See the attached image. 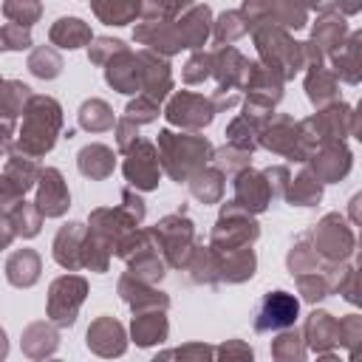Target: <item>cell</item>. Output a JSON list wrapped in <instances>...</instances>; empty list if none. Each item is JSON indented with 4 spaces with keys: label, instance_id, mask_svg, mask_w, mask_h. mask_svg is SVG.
Segmentation results:
<instances>
[{
    "label": "cell",
    "instance_id": "44dd1931",
    "mask_svg": "<svg viewBox=\"0 0 362 362\" xmlns=\"http://www.w3.org/2000/svg\"><path fill=\"white\" fill-rule=\"evenodd\" d=\"M124 328L113 317H99L88 328V348L99 356H119L124 354Z\"/></svg>",
    "mask_w": 362,
    "mask_h": 362
},
{
    "label": "cell",
    "instance_id": "74e56055",
    "mask_svg": "<svg viewBox=\"0 0 362 362\" xmlns=\"http://www.w3.org/2000/svg\"><path fill=\"white\" fill-rule=\"evenodd\" d=\"M3 218L11 223V229H14L17 238H34L40 232V226H42V215H40L37 204H28L25 198L11 212H6Z\"/></svg>",
    "mask_w": 362,
    "mask_h": 362
},
{
    "label": "cell",
    "instance_id": "52a82bcc",
    "mask_svg": "<svg viewBox=\"0 0 362 362\" xmlns=\"http://www.w3.org/2000/svg\"><path fill=\"white\" fill-rule=\"evenodd\" d=\"M88 283L79 274H62L48 288V320L59 328H71L85 303Z\"/></svg>",
    "mask_w": 362,
    "mask_h": 362
},
{
    "label": "cell",
    "instance_id": "681fc988",
    "mask_svg": "<svg viewBox=\"0 0 362 362\" xmlns=\"http://www.w3.org/2000/svg\"><path fill=\"white\" fill-rule=\"evenodd\" d=\"M122 48H127L122 40H110V37H99V40H93V45H90V51H88V59L93 62V65H105L116 51H122Z\"/></svg>",
    "mask_w": 362,
    "mask_h": 362
},
{
    "label": "cell",
    "instance_id": "f907efd6",
    "mask_svg": "<svg viewBox=\"0 0 362 362\" xmlns=\"http://www.w3.org/2000/svg\"><path fill=\"white\" fill-rule=\"evenodd\" d=\"M362 337V320L356 314H348L345 320H339V345H348V351H356V342Z\"/></svg>",
    "mask_w": 362,
    "mask_h": 362
},
{
    "label": "cell",
    "instance_id": "5bb4252c",
    "mask_svg": "<svg viewBox=\"0 0 362 362\" xmlns=\"http://www.w3.org/2000/svg\"><path fill=\"white\" fill-rule=\"evenodd\" d=\"M37 209L42 218H59L68 212L71 206V192H68V184L62 178V173L57 167H45L40 170V178H37Z\"/></svg>",
    "mask_w": 362,
    "mask_h": 362
},
{
    "label": "cell",
    "instance_id": "d590c367",
    "mask_svg": "<svg viewBox=\"0 0 362 362\" xmlns=\"http://www.w3.org/2000/svg\"><path fill=\"white\" fill-rule=\"evenodd\" d=\"M59 345V337L57 331L48 325V322H31L25 331H23V351L34 359L40 356H51Z\"/></svg>",
    "mask_w": 362,
    "mask_h": 362
},
{
    "label": "cell",
    "instance_id": "f5cc1de1",
    "mask_svg": "<svg viewBox=\"0 0 362 362\" xmlns=\"http://www.w3.org/2000/svg\"><path fill=\"white\" fill-rule=\"evenodd\" d=\"M263 175H266V181H269V189H272V195L274 198H283L286 195V187H288V170L286 167H269V170H263Z\"/></svg>",
    "mask_w": 362,
    "mask_h": 362
},
{
    "label": "cell",
    "instance_id": "60d3db41",
    "mask_svg": "<svg viewBox=\"0 0 362 362\" xmlns=\"http://www.w3.org/2000/svg\"><path fill=\"white\" fill-rule=\"evenodd\" d=\"M28 71L40 79H57L59 71H62V57L57 54V48L51 45H40L31 51L28 57Z\"/></svg>",
    "mask_w": 362,
    "mask_h": 362
},
{
    "label": "cell",
    "instance_id": "8992f818",
    "mask_svg": "<svg viewBox=\"0 0 362 362\" xmlns=\"http://www.w3.org/2000/svg\"><path fill=\"white\" fill-rule=\"evenodd\" d=\"M308 240H311V246L320 252V257L328 260V263H345V260L351 257L354 246H356L354 229H351V226L342 221V215H337V212L325 215V218L308 232Z\"/></svg>",
    "mask_w": 362,
    "mask_h": 362
},
{
    "label": "cell",
    "instance_id": "7c38bea8",
    "mask_svg": "<svg viewBox=\"0 0 362 362\" xmlns=\"http://www.w3.org/2000/svg\"><path fill=\"white\" fill-rule=\"evenodd\" d=\"M31 88L20 79H0V158L14 150V122L31 99Z\"/></svg>",
    "mask_w": 362,
    "mask_h": 362
},
{
    "label": "cell",
    "instance_id": "bcb514c9",
    "mask_svg": "<svg viewBox=\"0 0 362 362\" xmlns=\"http://www.w3.org/2000/svg\"><path fill=\"white\" fill-rule=\"evenodd\" d=\"M124 119H130L136 124H150L158 119V102L144 93H136V99L124 107Z\"/></svg>",
    "mask_w": 362,
    "mask_h": 362
},
{
    "label": "cell",
    "instance_id": "e0dca14e",
    "mask_svg": "<svg viewBox=\"0 0 362 362\" xmlns=\"http://www.w3.org/2000/svg\"><path fill=\"white\" fill-rule=\"evenodd\" d=\"M311 173L322 181V184H331V181H339L348 175L351 170V153L342 141H328V144H320L314 153H311Z\"/></svg>",
    "mask_w": 362,
    "mask_h": 362
},
{
    "label": "cell",
    "instance_id": "8d00e7d4",
    "mask_svg": "<svg viewBox=\"0 0 362 362\" xmlns=\"http://www.w3.org/2000/svg\"><path fill=\"white\" fill-rule=\"evenodd\" d=\"M76 116H79V127L88 130V133H105V130H110L116 124V116H113L110 105L102 102V99L82 102V107H79Z\"/></svg>",
    "mask_w": 362,
    "mask_h": 362
},
{
    "label": "cell",
    "instance_id": "277c9868",
    "mask_svg": "<svg viewBox=\"0 0 362 362\" xmlns=\"http://www.w3.org/2000/svg\"><path fill=\"white\" fill-rule=\"evenodd\" d=\"M260 235V226L255 221L252 212H246L243 206H238L235 201H226L221 206L218 223L212 229L209 246L215 252H229V249H240V246H252Z\"/></svg>",
    "mask_w": 362,
    "mask_h": 362
},
{
    "label": "cell",
    "instance_id": "1f68e13d",
    "mask_svg": "<svg viewBox=\"0 0 362 362\" xmlns=\"http://www.w3.org/2000/svg\"><path fill=\"white\" fill-rule=\"evenodd\" d=\"M348 34V25L339 14L334 11H322V17L314 23V31H311V42L322 51V54H331Z\"/></svg>",
    "mask_w": 362,
    "mask_h": 362
},
{
    "label": "cell",
    "instance_id": "ac0fdd59",
    "mask_svg": "<svg viewBox=\"0 0 362 362\" xmlns=\"http://www.w3.org/2000/svg\"><path fill=\"white\" fill-rule=\"evenodd\" d=\"M139 59H141V93L161 102L173 90V74H170L167 57L147 48V51H139Z\"/></svg>",
    "mask_w": 362,
    "mask_h": 362
},
{
    "label": "cell",
    "instance_id": "680465c9",
    "mask_svg": "<svg viewBox=\"0 0 362 362\" xmlns=\"http://www.w3.org/2000/svg\"><path fill=\"white\" fill-rule=\"evenodd\" d=\"M337 6H339V11H342V14H356V11L362 8V3H359V0H337Z\"/></svg>",
    "mask_w": 362,
    "mask_h": 362
},
{
    "label": "cell",
    "instance_id": "ba28073f",
    "mask_svg": "<svg viewBox=\"0 0 362 362\" xmlns=\"http://www.w3.org/2000/svg\"><path fill=\"white\" fill-rule=\"evenodd\" d=\"M257 144L272 150V153H277V156H286L291 161H308V150H305V144L300 139V127L286 113H272L263 122Z\"/></svg>",
    "mask_w": 362,
    "mask_h": 362
},
{
    "label": "cell",
    "instance_id": "4dcf8cb0",
    "mask_svg": "<svg viewBox=\"0 0 362 362\" xmlns=\"http://www.w3.org/2000/svg\"><path fill=\"white\" fill-rule=\"evenodd\" d=\"M337 90H339V82H337V74H334V71H325L322 65H320V68H308L305 93H308L311 105H317V107L334 105L337 96H339Z\"/></svg>",
    "mask_w": 362,
    "mask_h": 362
},
{
    "label": "cell",
    "instance_id": "4fadbf2b",
    "mask_svg": "<svg viewBox=\"0 0 362 362\" xmlns=\"http://www.w3.org/2000/svg\"><path fill=\"white\" fill-rule=\"evenodd\" d=\"M300 314V303L288 291H269L255 308V331H283L291 328Z\"/></svg>",
    "mask_w": 362,
    "mask_h": 362
},
{
    "label": "cell",
    "instance_id": "4316f807",
    "mask_svg": "<svg viewBox=\"0 0 362 362\" xmlns=\"http://www.w3.org/2000/svg\"><path fill=\"white\" fill-rule=\"evenodd\" d=\"M48 40H51V45L71 51V48L90 45L93 34H90V25H88L85 20H79V17H59V20L51 25Z\"/></svg>",
    "mask_w": 362,
    "mask_h": 362
},
{
    "label": "cell",
    "instance_id": "ab89813d",
    "mask_svg": "<svg viewBox=\"0 0 362 362\" xmlns=\"http://www.w3.org/2000/svg\"><path fill=\"white\" fill-rule=\"evenodd\" d=\"M252 31V25H249V20L243 17V11H226V14H221L218 20H215V25H212V34H215V40L221 42V45H232L235 40H240L243 34H249Z\"/></svg>",
    "mask_w": 362,
    "mask_h": 362
},
{
    "label": "cell",
    "instance_id": "3957f363",
    "mask_svg": "<svg viewBox=\"0 0 362 362\" xmlns=\"http://www.w3.org/2000/svg\"><path fill=\"white\" fill-rule=\"evenodd\" d=\"M252 40L257 45L260 62L280 71L283 79H291L297 71H303V42H294L286 28L274 23H257L252 28Z\"/></svg>",
    "mask_w": 362,
    "mask_h": 362
},
{
    "label": "cell",
    "instance_id": "ee69618b",
    "mask_svg": "<svg viewBox=\"0 0 362 362\" xmlns=\"http://www.w3.org/2000/svg\"><path fill=\"white\" fill-rule=\"evenodd\" d=\"M249 158H252V153H246L240 147H232V144H226L221 150H212V161L221 173H238V170L249 167Z\"/></svg>",
    "mask_w": 362,
    "mask_h": 362
},
{
    "label": "cell",
    "instance_id": "30bf717a",
    "mask_svg": "<svg viewBox=\"0 0 362 362\" xmlns=\"http://www.w3.org/2000/svg\"><path fill=\"white\" fill-rule=\"evenodd\" d=\"M215 105L209 96H201V93H192V90H178L173 93V99L167 102L164 107V116L170 124L181 127V130H201L212 122L215 116Z\"/></svg>",
    "mask_w": 362,
    "mask_h": 362
},
{
    "label": "cell",
    "instance_id": "db71d44e",
    "mask_svg": "<svg viewBox=\"0 0 362 362\" xmlns=\"http://www.w3.org/2000/svg\"><path fill=\"white\" fill-rule=\"evenodd\" d=\"M215 354H218V356H226V359H229V356H243V359H252V348H249V345H243L240 339H229V342H226V345H221Z\"/></svg>",
    "mask_w": 362,
    "mask_h": 362
},
{
    "label": "cell",
    "instance_id": "6f0895ef",
    "mask_svg": "<svg viewBox=\"0 0 362 362\" xmlns=\"http://www.w3.org/2000/svg\"><path fill=\"white\" fill-rule=\"evenodd\" d=\"M14 238H17V235H14L11 223H8V221H6L3 215H0V249H6V246H8L11 240H14Z\"/></svg>",
    "mask_w": 362,
    "mask_h": 362
},
{
    "label": "cell",
    "instance_id": "cb8c5ba5",
    "mask_svg": "<svg viewBox=\"0 0 362 362\" xmlns=\"http://www.w3.org/2000/svg\"><path fill=\"white\" fill-rule=\"evenodd\" d=\"M255 269H257V257L252 246L218 252V277L226 283H243L255 274Z\"/></svg>",
    "mask_w": 362,
    "mask_h": 362
},
{
    "label": "cell",
    "instance_id": "7bdbcfd3",
    "mask_svg": "<svg viewBox=\"0 0 362 362\" xmlns=\"http://www.w3.org/2000/svg\"><path fill=\"white\" fill-rule=\"evenodd\" d=\"M272 354H274V359H303L305 356V342L297 331L283 328V334L272 345Z\"/></svg>",
    "mask_w": 362,
    "mask_h": 362
},
{
    "label": "cell",
    "instance_id": "d6a6232c",
    "mask_svg": "<svg viewBox=\"0 0 362 362\" xmlns=\"http://www.w3.org/2000/svg\"><path fill=\"white\" fill-rule=\"evenodd\" d=\"M187 184L192 198H198L201 204H218L223 195V173L218 167H201L187 178Z\"/></svg>",
    "mask_w": 362,
    "mask_h": 362
},
{
    "label": "cell",
    "instance_id": "7a4b0ae2",
    "mask_svg": "<svg viewBox=\"0 0 362 362\" xmlns=\"http://www.w3.org/2000/svg\"><path fill=\"white\" fill-rule=\"evenodd\" d=\"M156 150H158L161 170L178 184L187 181L201 167H206V161H212V144L204 136H195V133L161 130L158 141H156Z\"/></svg>",
    "mask_w": 362,
    "mask_h": 362
},
{
    "label": "cell",
    "instance_id": "7402d4cb",
    "mask_svg": "<svg viewBox=\"0 0 362 362\" xmlns=\"http://www.w3.org/2000/svg\"><path fill=\"white\" fill-rule=\"evenodd\" d=\"M119 294L122 300L133 308V311H144V308H170V297L158 288H153V283H144V280H136L130 274H122L119 280Z\"/></svg>",
    "mask_w": 362,
    "mask_h": 362
},
{
    "label": "cell",
    "instance_id": "d4e9b609",
    "mask_svg": "<svg viewBox=\"0 0 362 362\" xmlns=\"http://www.w3.org/2000/svg\"><path fill=\"white\" fill-rule=\"evenodd\" d=\"M130 331H133V339L136 345L141 348H150L156 342H164L167 339V317H164V308H144V311H136L133 322H130Z\"/></svg>",
    "mask_w": 362,
    "mask_h": 362
},
{
    "label": "cell",
    "instance_id": "f35d334b",
    "mask_svg": "<svg viewBox=\"0 0 362 362\" xmlns=\"http://www.w3.org/2000/svg\"><path fill=\"white\" fill-rule=\"evenodd\" d=\"M195 0H141L139 17L144 23H173L184 8H189Z\"/></svg>",
    "mask_w": 362,
    "mask_h": 362
},
{
    "label": "cell",
    "instance_id": "f546056e",
    "mask_svg": "<svg viewBox=\"0 0 362 362\" xmlns=\"http://www.w3.org/2000/svg\"><path fill=\"white\" fill-rule=\"evenodd\" d=\"M263 122L266 119H257V116H249V113H238L226 127V144L240 147L246 153H255V147H260L257 139H260Z\"/></svg>",
    "mask_w": 362,
    "mask_h": 362
},
{
    "label": "cell",
    "instance_id": "836d02e7",
    "mask_svg": "<svg viewBox=\"0 0 362 362\" xmlns=\"http://www.w3.org/2000/svg\"><path fill=\"white\" fill-rule=\"evenodd\" d=\"M291 206L297 204V206H314V204H320V198H322V181L305 167L297 178H288V187H286V195H283Z\"/></svg>",
    "mask_w": 362,
    "mask_h": 362
},
{
    "label": "cell",
    "instance_id": "7dc6e473",
    "mask_svg": "<svg viewBox=\"0 0 362 362\" xmlns=\"http://www.w3.org/2000/svg\"><path fill=\"white\" fill-rule=\"evenodd\" d=\"M31 45V31L17 23L0 25V51H25Z\"/></svg>",
    "mask_w": 362,
    "mask_h": 362
},
{
    "label": "cell",
    "instance_id": "f1b7e54d",
    "mask_svg": "<svg viewBox=\"0 0 362 362\" xmlns=\"http://www.w3.org/2000/svg\"><path fill=\"white\" fill-rule=\"evenodd\" d=\"M181 269L189 272L192 283H204V286H215L218 277V252L212 246H192V252L187 255V260L181 263Z\"/></svg>",
    "mask_w": 362,
    "mask_h": 362
},
{
    "label": "cell",
    "instance_id": "9f6ffc18",
    "mask_svg": "<svg viewBox=\"0 0 362 362\" xmlns=\"http://www.w3.org/2000/svg\"><path fill=\"white\" fill-rule=\"evenodd\" d=\"M294 6H300L303 11H331V6L337 0H291Z\"/></svg>",
    "mask_w": 362,
    "mask_h": 362
},
{
    "label": "cell",
    "instance_id": "11a10c76",
    "mask_svg": "<svg viewBox=\"0 0 362 362\" xmlns=\"http://www.w3.org/2000/svg\"><path fill=\"white\" fill-rule=\"evenodd\" d=\"M164 356H181V359L198 356V359H206V356H215V351L206 348V345H187V348H181V351H170V354H164Z\"/></svg>",
    "mask_w": 362,
    "mask_h": 362
},
{
    "label": "cell",
    "instance_id": "f6af8a7d",
    "mask_svg": "<svg viewBox=\"0 0 362 362\" xmlns=\"http://www.w3.org/2000/svg\"><path fill=\"white\" fill-rule=\"evenodd\" d=\"M206 76H212V51H201L195 48V54L187 59L184 65V82L187 85H198Z\"/></svg>",
    "mask_w": 362,
    "mask_h": 362
},
{
    "label": "cell",
    "instance_id": "9a60e30c",
    "mask_svg": "<svg viewBox=\"0 0 362 362\" xmlns=\"http://www.w3.org/2000/svg\"><path fill=\"white\" fill-rule=\"evenodd\" d=\"M232 201L238 206H243L246 212L257 215V212H263L274 201V195H272L269 181H266L263 173H257L252 167H243V170L235 173V198Z\"/></svg>",
    "mask_w": 362,
    "mask_h": 362
},
{
    "label": "cell",
    "instance_id": "5b68a950",
    "mask_svg": "<svg viewBox=\"0 0 362 362\" xmlns=\"http://www.w3.org/2000/svg\"><path fill=\"white\" fill-rule=\"evenodd\" d=\"M150 232H153L156 246L164 255L167 266H181L195 246V226L184 212L161 218L156 226H150Z\"/></svg>",
    "mask_w": 362,
    "mask_h": 362
},
{
    "label": "cell",
    "instance_id": "6da1fadb",
    "mask_svg": "<svg viewBox=\"0 0 362 362\" xmlns=\"http://www.w3.org/2000/svg\"><path fill=\"white\" fill-rule=\"evenodd\" d=\"M62 130V107L54 96L34 93L23 107V124L14 139V153L40 158L54 150L57 136Z\"/></svg>",
    "mask_w": 362,
    "mask_h": 362
},
{
    "label": "cell",
    "instance_id": "484cf974",
    "mask_svg": "<svg viewBox=\"0 0 362 362\" xmlns=\"http://www.w3.org/2000/svg\"><path fill=\"white\" fill-rule=\"evenodd\" d=\"M76 167H79V173H82L85 178L102 181V178H107V175L113 173L116 156H113V150L105 147V144H88V147H82V150L76 153Z\"/></svg>",
    "mask_w": 362,
    "mask_h": 362
},
{
    "label": "cell",
    "instance_id": "c3c4849f",
    "mask_svg": "<svg viewBox=\"0 0 362 362\" xmlns=\"http://www.w3.org/2000/svg\"><path fill=\"white\" fill-rule=\"evenodd\" d=\"M280 0H243V17L249 20V25L255 28L257 23H272L274 11H277Z\"/></svg>",
    "mask_w": 362,
    "mask_h": 362
},
{
    "label": "cell",
    "instance_id": "91938a15",
    "mask_svg": "<svg viewBox=\"0 0 362 362\" xmlns=\"http://www.w3.org/2000/svg\"><path fill=\"white\" fill-rule=\"evenodd\" d=\"M6 351H8V345H6V334H3V328H0V359L6 356Z\"/></svg>",
    "mask_w": 362,
    "mask_h": 362
},
{
    "label": "cell",
    "instance_id": "9c48e42d",
    "mask_svg": "<svg viewBox=\"0 0 362 362\" xmlns=\"http://www.w3.org/2000/svg\"><path fill=\"white\" fill-rule=\"evenodd\" d=\"M167 28H170V42H173L175 54L184 48H192V51L204 48L209 40V31H212V11H209V6L192 3L173 23H167Z\"/></svg>",
    "mask_w": 362,
    "mask_h": 362
},
{
    "label": "cell",
    "instance_id": "2e32d148",
    "mask_svg": "<svg viewBox=\"0 0 362 362\" xmlns=\"http://www.w3.org/2000/svg\"><path fill=\"white\" fill-rule=\"evenodd\" d=\"M105 79L119 93H141V59L130 48L116 51L105 62Z\"/></svg>",
    "mask_w": 362,
    "mask_h": 362
},
{
    "label": "cell",
    "instance_id": "603a6c76",
    "mask_svg": "<svg viewBox=\"0 0 362 362\" xmlns=\"http://www.w3.org/2000/svg\"><path fill=\"white\" fill-rule=\"evenodd\" d=\"M359 40H362L359 31H354V34H348V40H342V42L331 51L334 74H337L339 79H345L348 85H356L359 76H362V57H359L362 45H359Z\"/></svg>",
    "mask_w": 362,
    "mask_h": 362
},
{
    "label": "cell",
    "instance_id": "b9f144b4",
    "mask_svg": "<svg viewBox=\"0 0 362 362\" xmlns=\"http://www.w3.org/2000/svg\"><path fill=\"white\" fill-rule=\"evenodd\" d=\"M3 14H6V20L31 28L42 14V3L40 0H6L3 3Z\"/></svg>",
    "mask_w": 362,
    "mask_h": 362
},
{
    "label": "cell",
    "instance_id": "d6986e66",
    "mask_svg": "<svg viewBox=\"0 0 362 362\" xmlns=\"http://www.w3.org/2000/svg\"><path fill=\"white\" fill-rule=\"evenodd\" d=\"M303 339L305 345L320 354V356H334V345H339V320H334L328 311H314L308 314L303 325Z\"/></svg>",
    "mask_w": 362,
    "mask_h": 362
},
{
    "label": "cell",
    "instance_id": "e575fe53",
    "mask_svg": "<svg viewBox=\"0 0 362 362\" xmlns=\"http://www.w3.org/2000/svg\"><path fill=\"white\" fill-rule=\"evenodd\" d=\"M90 8L105 25H127L136 23L141 0H90Z\"/></svg>",
    "mask_w": 362,
    "mask_h": 362
},
{
    "label": "cell",
    "instance_id": "83f0119b",
    "mask_svg": "<svg viewBox=\"0 0 362 362\" xmlns=\"http://www.w3.org/2000/svg\"><path fill=\"white\" fill-rule=\"evenodd\" d=\"M6 277L17 288H28L40 280V255L34 249H17L6 260Z\"/></svg>",
    "mask_w": 362,
    "mask_h": 362
},
{
    "label": "cell",
    "instance_id": "8fae6325",
    "mask_svg": "<svg viewBox=\"0 0 362 362\" xmlns=\"http://www.w3.org/2000/svg\"><path fill=\"white\" fill-rule=\"evenodd\" d=\"M124 178L130 187L136 189H156L158 178H161V161H158V150L153 141L139 139L133 147L124 150Z\"/></svg>",
    "mask_w": 362,
    "mask_h": 362
},
{
    "label": "cell",
    "instance_id": "ffe728a7",
    "mask_svg": "<svg viewBox=\"0 0 362 362\" xmlns=\"http://www.w3.org/2000/svg\"><path fill=\"white\" fill-rule=\"evenodd\" d=\"M85 235H88V226L79 223V221H71L65 226H59L57 238H54V260L74 272V269H82V243H85Z\"/></svg>",
    "mask_w": 362,
    "mask_h": 362
},
{
    "label": "cell",
    "instance_id": "816d5d0a",
    "mask_svg": "<svg viewBox=\"0 0 362 362\" xmlns=\"http://www.w3.org/2000/svg\"><path fill=\"white\" fill-rule=\"evenodd\" d=\"M113 127H116V144H119V150H122V153L139 141V124H136V122H130V119H124V116H122Z\"/></svg>",
    "mask_w": 362,
    "mask_h": 362
}]
</instances>
